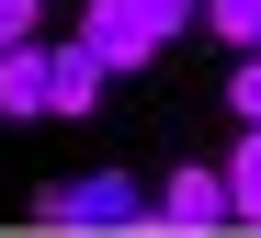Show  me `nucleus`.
I'll list each match as a JSON object with an SVG mask.
<instances>
[{
	"label": "nucleus",
	"instance_id": "8",
	"mask_svg": "<svg viewBox=\"0 0 261 238\" xmlns=\"http://www.w3.org/2000/svg\"><path fill=\"white\" fill-rule=\"evenodd\" d=\"M227 114L261 125V45H239V68H227Z\"/></svg>",
	"mask_w": 261,
	"mask_h": 238
},
{
	"label": "nucleus",
	"instance_id": "3",
	"mask_svg": "<svg viewBox=\"0 0 261 238\" xmlns=\"http://www.w3.org/2000/svg\"><path fill=\"white\" fill-rule=\"evenodd\" d=\"M80 45H91L114 80H137L159 45H170V34H148V12H137V0H80Z\"/></svg>",
	"mask_w": 261,
	"mask_h": 238
},
{
	"label": "nucleus",
	"instance_id": "6",
	"mask_svg": "<svg viewBox=\"0 0 261 238\" xmlns=\"http://www.w3.org/2000/svg\"><path fill=\"white\" fill-rule=\"evenodd\" d=\"M216 170H227V227H261V125H250Z\"/></svg>",
	"mask_w": 261,
	"mask_h": 238
},
{
	"label": "nucleus",
	"instance_id": "1",
	"mask_svg": "<svg viewBox=\"0 0 261 238\" xmlns=\"http://www.w3.org/2000/svg\"><path fill=\"white\" fill-rule=\"evenodd\" d=\"M34 227H57V238L137 227V238H159V216H148V193H137V170H80V181H46V193H34Z\"/></svg>",
	"mask_w": 261,
	"mask_h": 238
},
{
	"label": "nucleus",
	"instance_id": "2",
	"mask_svg": "<svg viewBox=\"0 0 261 238\" xmlns=\"http://www.w3.org/2000/svg\"><path fill=\"white\" fill-rule=\"evenodd\" d=\"M148 216H159V238H204V227H227V170H216V159H182V170L148 193Z\"/></svg>",
	"mask_w": 261,
	"mask_h": 238
},
{
	"label": "nucleus",
	"instance_id": "7",
	"mask_svg": "<svg viewBox=\"0 0 261 238\" xmlns=\"http://www.w3.org/2000/svg\"><path fill=\"white\" fill-rule=\"evenodd\" d=\"M193 23L216 45H261V0H193Z\"/></svg>",
	"mask_w": 261,
	"mask_h": 238
},
{
	"label": "nucleus",
	"instance_id": "10",
	"mask_svg": "<svg viewBox=\"0 0 261 238\" xmlns=\"http://www.w3.org/2000/svg\"><path fill=\"white\" fill-rule=\"evenodd\" d=\"M137 12H148V34H182V23H193V0H137Z\"/></svg>",
	"mask_w": 261,
	"mask_h": 238
},
{
	"label": "nucleus",
	"instance_id": "9",
	"mask_svg": "<svg viewBox=\"0 0 261 238\" xmlns=\"http://www.w3.org/2000/svg\"><path fill=\"white\" fill-rule=\"evenodd\" d=\"M34 12H46V0H0V45H23V34H34Z\"/></svg>",
	"mask_w": 261,
	"mask_h": 238
},
{
	"label": "nucleus",
	"instance_id": "4",
	"mask_svg": "<svg viewBox=\"0 0 261 238\" xmlns=\"http://www.w3.org/2000/svg\"><path fill=\"white\" fill-rule=\"evenodd\" d=\"M102 80H114V68H102L80 34H68V45H46V114H91V102H102Z\"/></svg>",
	"mask_w": 261,
	"mask_h": 238
},
{
	"label": "nucleus",
	"instance_id": "5",
	"mask_svg": "<svg viewBox=\"0 0 261 238\" xmlns=\"http://www.w3.org/2000/svg\"><path fill=\"white\" fill-rule=\"evenodd\" d=\"M0 114H12V125H23V114H46V45H34V34H23V45H0Z\"/></svg>",
	"mask_w": 261,
	"mask_h": 238
}]
</instances>
